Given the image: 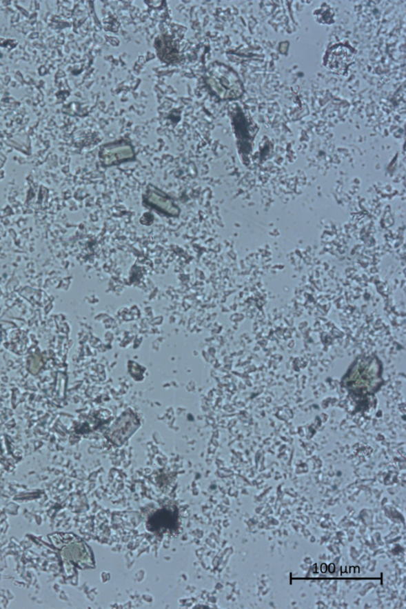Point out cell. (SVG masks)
Segmentation results:
<instances>
[{
	"mask_svg": "<svg viewBox=\"0 0 406 609\" xmlns=\"http://www.w3.org/2000/svg\"><path fill=\"white\" fill-rule=\"evenodd\" d=\"M382 363L376 357L358 358L342 379V384L357 396L373 395L380 389Z\"/></svg>",
	"mask_w": 406,
	"mask_h": 609,
	"instance_id": "cell-1",
	"label": "cell"
},
{
	"mask_svg": "<svg viewBox=\"0 0 406 609\" xmlns=\"http://www.w3.org/2000/svg\"><path fill=\"white\" fill-rule=\"evenodd\" d=\"M205 81L209 88L221 99H236L243 94L240 78L232 68L223 63H213L208 68Z\"/></svg>",
	"mask_w": 406,
	"mask_h": 609,
	"instance_id": "cell-2",
	"label": "cell"
},
{
	"mask_svg": "<svg viewBox=\"0 0 406 609\" xmlns=\"http://www.w3.org/2000/svg\"><path fill=\"white\" fill-rule=\"evenodd\" d=\"M99 158L103 166H112L134 159V151L129 142L119 141L104 146L100 151Z\"/></svg>",
	"mask_w": 406,
	"mask_h": 609,
	"instance_id": "cell-3",
	"label": "cell"
},
{
	"mask_svg": "<svg viewBox=\"0 0 406 609\" xmlns=\"http://www.w3.org/2000/svg\"><path fill=\"white\" fill-rule=\"evenodd\" d=\"M139 426V422L133 415L123 416L110 428L108 437L116 446H122Z\"/></svg>",
	"mask_w": 406,
	"mask_h": 609,
	"instance_id": "cell-4",
	"label": "cell"
},
{
	"mask_svg": "<svg viewBox=\"0 0 406 609\" xmlns=\"http://www.w3.org/2000/svg\"><path fill=\"white\" fill-rule=\"evenodd\" d=\"M354 52L345 45H337L332 48L329 52L327 65L332 72L344 74L347 67L354 60Z\"/></svg>",
	"mask_w": 406,
	"mask_h": 609,
	"instance_id": "cell-5",
	"label": "cell"
},
{
	"mask_svg": "<svg viewBox=\"0 0 406 609\" xmlns=\"http://www.w3.org/2000/svg\"><path fill=\"white\" fill-rule=\"evenodd\" d=\"M145 202L163 213L171 216H178L179 210L178 206L165 193L155 188L150 187L145 195Z\"/></svg>",
	"mask_w": 406,
	"mask_h": 609,
	"instance_id": "cell-6",
	"label": "cell"
},
{
	"mask_svg": "<svg viewBox=\"0 0 406 609\" xmlns=\"http://www.w3.org/2000/svg\"><path fill=\"white\" fill-rule=\"evenodd\" d=\"M177 518L175 513L161 510L154 513L148 521L147 528L151 532H163L175 528Z\"/></svg>",
	"mask_w": 406,
	"mask_h": 609,
	"instance_id": "cell-7",
	"label": "cell"
},
{
	"mask_svg": "<svg viewBox=\"0 0 406 609\" xmlns=\"http://www.w3.org/2000/svg\"><path fill=\"white\" fill-rule=\"evenodd\" d=\"M158 54L161 59L167 62L175 61L177 58V52L168 38L158 39L155 42Z\"/></svg>",
	"mask_w": 406,
	"mask_h": 609,
	"instance_id": "cell-8",
	"label": "cell"
}]
</instances>
